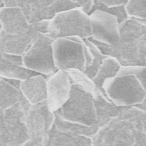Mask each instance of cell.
Returning <instances> with one entry per match:
<instances>
[{
  "label": "cell",
  "instance_id": "6da1fadb",
  "mask_svg": "<svg viewBox=\"0 0 146 146\" xmlns=\"http://www.w3.org/2000/svg\"><path fill=\"white\" fill-rule=\"evenodd\" d=\"M102 88L106 96L117 106L141 104L146 96V90L133 75H117L107 79Z\"/></svg>",
  "mask_w": 146,
  "mask_h": 146
},
{
  "label": "cell",
  "instance_id": "7a4b0ae2",
  "mask_svg": "<svg viewBox=\"0 0 146 146\" xmlns=\"http://www.w3.org/2000/svg\"><path fill=\"white\" fill-rule=\"evenodd\" d=\"M92 96L78 85L72 84L68 100L55 112L66 121L90 127L96 118Z\"/></svg>",
  "mask_w": 146,
  "mask_h": 146
},
{
  "label": "cell",
  "instance_id": "3957f363",
  "mask_svg": "<svg viewBox=\"0 0 146 146\" xmlns=\"http://www.w3.org/2000/svg\"><path fill=\"white\" fill-rule=\"evenodd\" d=\"M46 35L54 40L73 36L82 39L91 37L89 15L80 7L61 13L50 20L48 33Z\"/></svg>",
  "mask_w": 146,
  "mask_h": 146
},
{
  "label": "cell",
  "instance_id": "277c9868",
  "mask_svg": "<svg viewBox=\"0 0 146 146\" xmlns=\"http://www.w3.org/2000/svg\"><path fill=\"white\" fill-rule=\"evenodd\" d=\"M55 64L58 70L76 69L84 72L86 55L90 53L83 39L78 36L60 38L52 44Z\"/></svg>",
  "mask_w": 146,
  "mask_h": 146
},
{
  "label": "cell",
  "instance_id": "5b68a950",
  "mask_svg": "<svg viewBox=\"0 0 146 146\" xmlns=\"http://www.w3.org/2000/svg\"><path fill=\"white\" fill-rule=\"evenodd\" d=\"M28 111L18 103L5 111L0 110V146H23L29 139L23 121Z\"/></svg>",
  "mask_w": 146,
  "mask_h": 146
},
{
  "label": "cell",
  "instance_id": "8992f818",
  "mask_svg": "<svg viewBox=\"0 0 146 146\" xmlns=\"http://www.w3.org/2000/svg\"><path fill=\"white\" fill-rule=\"evenodd\" d=\"M54 119V112L49 110L46 100L31 105L23 119L29 137L23 146L48 145Z\"/></svg>",
  "mask_w": 146,
  "mask_h": 146
},
{
  "label": "cell",
  "instance_id": "52a82bcc",
  "mask_svg": "<svg viewBox=\"0 0 146 146\" xmlns=\"http://www.w3.org/2000/svg\"><path fill=\"white\" fill-rule=\"evenodd\" d=\"M54 39L40 33L23 54L24 66L45 75H53L58 71L55 64L52 44Z\"/></svg>",
  "mask_w": 146,
  "mask_h": 146
},
{
  "label": "cell",
  "instance_id": "ba28073f",
  "mask_svg": "<svg viewBox=\"0 0 146 146\" xmlns=\"http://www.w3.org/2000/svg\"><path fill=\"white\" fill-rule=\"evenodd\" d=\"M88 15L91 22V37L111 46L117 45L120 38L117 17L98 10Z\"/></svg>",
  "mask_w": 146,
  "mask_h": 146
},
{
  "label": "cell",
  "instance_id": "9c48e42d",
  "mask_svg": "<svg viewBox=\"0 0 146 146\" xmlns=\"http://www.w3.org/2000/svg\"><path fill=\"white\" fill-rule=\"evenodd\" d=\"M72 84L66 71L58 70L47 80V102L51 112H55L70 98Z\"/></svg>",
  "mask_w": 146,
  "mask_h": 146
},
{
  "label": "cell",
  "instance_id": "30bf717a",
  "mask_svg": "<svg viewBox=\"0 0 146 146\" xmlns=\"http://www.w3.org/2000/svg\"><path fill=\"white\" fill-rule=\"evenodd\" d=\"M0 23V30L9 35L27 33L33 29L25 14L18 7L1 8Z\"/></svg>",
  "mask_w": 146,
  "mask_h": 146
},
{
  "label": "cell",
  "instance_id": "8fae6325",
  "mask_svg": "<svg viewBox=\"0 0 146 146\" xmlns=\"http://www.w3.org/2000/svg\"><path fill=\"white\" fill-rule=\"evenodd\" d=\"M0 31V53L20 56L23 55L41 33L33 27L29 32L20 35H9Z\"/></svg>",
  "mask_w": 146,
  "mask_h": 146
},
{
  "label": "cell",
  "instance_id": "7c38bea8",
  "mask_svg": "<svg viewBox=\"0 0 146 146\" xmlns=\"http://www.w3.org/2000/svg\"><path fill=\"white\" fill-rule=\"evenodd\" d=\"M52 76L39 74L22 81L20 90L32 105H36L47 100V80Z\"/></svg>",
  "mask_w": 146,
  "mask_h": 146
},
{
  "label": "cell",
  "instance_id": "4fadbf2b",
  "mask_svg": "<svg viewBox=\"0 0 146 146\" xmlns=\"http://www.w3.org/2000/svg\"><path fill=\"white\" fill-rule=\"evenodd\" d=\"M1 78L24 81L34 76L42 74L19 66L1 57Z\"/></svg>",
  "mask_w": 146,
  "mask_h": 146
},
{
  "label": "cell",
  "instance_id": "5bb4252c",
  "mask_svg": "<svg viewBox=\"0 0 146 146\" xmlns=\"http://www.w3.org/2000/svg\"><path fill=\"white\" fill-rule=\"evenodd\" d=\"M84 137L56 128L53 125L49 134L48 146L86 145Z\"/></svg>",
  "mask_w": 146,
  "mask_h": 146
},
{
  "label": "cell",
  "instance_id": "9a60e30c",
  "mask_svg": "<svg viewBox=\"0 0 146 146\" xmlns=\"http://www.w3.org/2000/svg\"><path fill=\"white\" fill-rule=\"evenodd\" d=\"M121 66L120 64L114 57L109 56L104 59L96 75L92 79L96 88L105 93L102 88L104 82L107 79L116 76Z\"/></svg>",
  "mask_w": 146,
  "mask_h": 146
},
{
  "label": "cell",
  "instance_id": "2e32d148",
  "mask_svg": "<svg viewBox=\"0 0 146 146\" xmlns=\"http://www.w3.org/2000/svg\"><path fill=\"white\" fill-rule=\"evenodd\" d=\"M0 110L5 111L25 98L20 90L15 88L3 78L0 79Z\"/></svg>",
  "mask_w": 146,
  "mask_h": 146
},
{
  "label": "cell",
  "instance_id": "e0dca14e",
  "mask_svg": "<svg viewBox=\"0 0 146 146\" xmlns=\"http://www.w3.org/2000/svg\"><path fill=\"white\" fill-rule=\"evenodd\" d=\"M79 7L80 6L72 0H55L41 12L37 22L52 20L58 14Z\"/></svg>",
  "mask_w": 146,
  "mask_h": 146
},
{
  "label": "cell",
  "instance_id": "ac0fdd59",
  "mask_svg": "<svg viewBox=\"0 0 146 146\" xmlns=\"http://www.w3.org/2000/svg\"><path fill=\"white\" fill-rule=\"evenodd\" d=\"M83 40L89 48L93 57L92 64L90 66L86 67L83 72L92 79L96 75L104 59L109 56L103 54L97 46L87 38L83 39Z\"/></svg>",
  "mask_w": 146,
  "mask_h": 146
},
{
  "label": "cell",
  "instance_id": "d6986e66",
  "mask_svg": "<svg viewBox=\"0 0 146 146\" xmlns=\"http://www.w3.org/2000/svg\"><path fill=\"white\" fill-rule=\"evenodd\" d=\"M70 77L71 84H76L93 96L96 94V87L93 82L83 72L76 69L66 70Z\"/></svg>",
  "mask_w": 146,
  "mask_h": 146
},
{
  "label": "cell",
  "instance_id": "ffe728a7",
  "mask_svg": "<svg viewBox=\"0 0 146 146\" xmlns=\"http://www.w3.org/2000/svg\"><path fill=\"white\" fill-rule=\"evenodd\" d=\"M55 0H30L27 17L29 22L32 23L37 22L41 12Z\"/></svg>",
  "mask_w": 146,
  "mask_h": 146
},
{
  "label": "cell",
  "instance_id": "44dd1931",
  "mask_svg": "<svg viewBox=\"0 0 146 146\" xmlns=\"http://www.w3.org/2000/svg\"><path fill=\"white\" fill-rule=\"evenodd\" d=\"M96 10H100L116 17L119 25L127 19L129 17L126 11L125 5L108 7L102 4H96L93 5L88 14Z\"/></svg>",
  "mask_w": 146,
  "mask_h": 146
},
{
  "label": "cell",
  "instance_id": "7402d4cb",
  "mask_svg": "<svg viewBox=\"0 0 146 146\" xmlns=\"http://www.w3.org/2000/svg\"><path fill=\"white\" fill-rule=\"evenodd\" d=\"M125 8L129 17L146 21V0H129Z\"/></svg>",
  "mask_w": 146,
  "mask_h": 146
},
{
  "label": "cell",
  "instance_id": "603a6c76",
  "mask_svg": "<svg viewBox=\"0 0 146 146\" xmlns=\"http://www.w3.org/2000/svg\"><path fill=\"white\" fill-rule=\"evenodd\" d=\"M126 75L135 76L146 90V66H121L117 75Z\"/></svg>",
  "mask_w": 146,
  "mask_h": 146
},
{
  "label": "cell",
  "instance_id": "cb8c5ba5",
  "mask_svg": "<svg viewBox=\"0 0 146 146\" xmlns=\"http://www.w3.org/2000/svg\"><path fill=\"white\" fill-rule=\"evenodd\" d=\"M50 21L48 20H42L31 24L34 29L41 33L47 34L48 33Z\"/></svg>",
  "mask_w": 146,
  "mask_h": 146
},
{
  "label": "cell",
  "instance_id": "d4e9b609",
  "mask_svg": "<svg viewBox=\"0 0 146 146\" xmlns=\"http://www.w3.org/2000/svg\"><path fill=\"white\" fill-rule=\"evenodd\" d=\"M129 1V0H94V5L100 3L108 7H113L125 5Z\"/></svg>",
  "mask_w": 146,
  "mask_h": 146
},
{
  "label": "cell",
  "instance_id": "484cf974",
  "mask_svg": "<svg viewBox=\"0 0 146 146\" xmlns=\"http://www.w3.org/2000/svg\"><path fill=\"white\" fill-rule=\"evenodd\" d=\"M1 57H3L13 63L19 66H25L23 64V56L18 55L0 53Z\"/></svg>",
  "mask_w": 146,
  "mask_h": 146
},
{
  "label": "cell",
  "instance_id": "4316f807",
  "mask_svg": "<svg viewBox=\"0 0 146 146\" xmlns=\"http://www.w3.org/2000/svg\"><path fill=\"white\" fill-rule=\"evenodd\" d=\"M77 3L85 12L88 14L94 5V0H72Z\"/></svg>",
  "mask_w": 146,
  "mask_h": 146
},
{
  "label": "cell",
  "instance_id": "83f0119b",
  "mask_svg": "<svg viewBox=\"0 0 146 146\" xmlns=\"http://www.w3.org/2000/svg\"><path fill=\"white\" fill-rule=\"evenodd\" d=\"M3 78L10 83V84H11L13 86L15 87V88L18 90H20L21 84L22 81L16 79Z\"/></svg>",
  "mask_w": 146,
  "mask_h": 146
}]
</instances>
